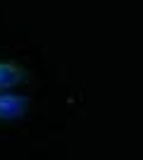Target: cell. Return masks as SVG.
Segmentation results:
<instances>
[{"label": "cell", "mask_w": 143, "mask_h": 160, "mask_svg": "<svg viewBox=\"0 0 143 160\" xmlns=\"http://www.w3.org/2000/svg\"><path fill=\"white\" fill-rule=\"evenodd\" d=\"M29 81H31L29 69L14 65V62L0 60V91H10V88H17L21 84H29Z\"/></svg>", "instance_id": "cell-2"}, {"label": "cell", "mask_w": 143, "mask_h": 160, "mask_svg": "<svg viewBox=\"0 0 143 160\" xmlns=\"http://www.w3.org/2000/svg\"><path fill=\"white\" fill-rule=\"evenodd\" d=\"M29 96L24 93H0V122H14L21 120L29 110Z\"/></svg>", "instance_id": "cell-1"}]
</instances>
